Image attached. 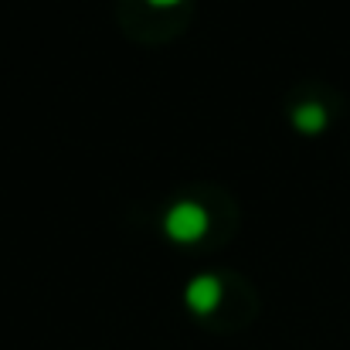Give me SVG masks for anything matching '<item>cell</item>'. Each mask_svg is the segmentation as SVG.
<instances>
[{
	"instance_id": "obj_1",
	"label": "cell",
	"mask_w": 350,
	"mask_h": 350,
	"mask_svg": "<svg viewBox=\"0 0 350 350\" xmlns=\"http://www.w3.org/2000/svg\"><path fill=\"white\" fill-rule=\"evenodd\" d=\"M208 225H211L208 211H204L201 204H194V201H180V204H174V208L167 211V218H163V232L170 234L174 241H180V245L204 238Z\"/></svg>"
},
{
	"instance_id": "obj_2",
	"label": "cell",
	"mask_w": 350,
	"mask_h": 350,
	"mask_svg": "<svg viewBox=\"0 0 350 350\" xmlns=\"http://www.w3.org/2000/svg\"><path fill=\"white\" fill-rule=\"evenodd\" d=\"M184 303H187V310L198 313V317L215 313L218 303H221V282H218L215 275H194V279L187 282V289H184Z\"/></svg>"
},
{
	"instance_id": "obj_3",
	"label": "cell",
	"mask_w": 350,
	"mask_h": 350,
	"mask_svg": "<svg viewBox=\"0 0 350 350\" xmlns=\"http://www.w3.org/2000/svg\"><path fill=\"white\" fill-rule=\"evenodd\" d=\"M293 126L299 133H320L327 126V109L320 103H303V106L293 109Z\"/></svg>"
},
{
	"instance_id": "obj_4",
	"label": "cell",
	"mask_w": 350,
	"mask_h": 350,
	"mask_svg": "<svg viewBox=\"0 0 350 350\" xmlns=\"http://www.w3.org/2000/svg\"><path fill=\"white\" fill-rule=\"evenodd\" d=\"M153 7H174V3H180V0H150Z\"/></svg>"
}]
</instances>
